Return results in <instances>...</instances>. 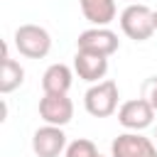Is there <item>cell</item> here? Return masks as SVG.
<instances>
[{"mask_svg": "<svg viewBox=\"0 0 157 157\" xmlns=\"http://www.w3.org/2000/svg\"><path fill=\"white\" fill-rule=\"evenodd\" d=\"M83 108L93 118H108L118 110V83L110 78H103L93 83L83 96Z\"/></svg>", "mask_w": 157, "mask_h": 157, "instance_id": "obj_2", "label": "cell"}, {"mask_svg": "<svg viewBox=\"0 0 157 157\" xmlns=\"http://www.w3.org/2000/svg\"><path fill=\"white\" fill-rule=\"evenodd\" d=\"M64 157H101V152H98V147H96L91 140L78 137V140H74V142L66 145Z\"/></svg>", "mask_w": 157, "mask_h": 157, "instance_id": "obj_13", "label": "cell"}, {"mask_svg": "<svg viewBox=\"0 0 157 157\" xmlns=\"http://www.w3.org/2000/svg\"><path fill=\"white\" fill-rule=\"evenodd\" d=\"M78 5H81L83 17L93 27H108L118 15L115 0H78Z\"/></svg>", "mask_w": 157, "mask_h": 157, "instance_id": "obj_10", "label": "cell"}, {"mask_svg": "<svg viewBox=\"0 0 157 157\" xmlns=\"http://www.w3.org/2000/svg\"><path fill=\"white\" fill-rule=\"evenodd\" d=\"M155 142H157V130H155Z\"/></svg>", "mask_w": 157, "mask_h": 157, "instance_id": "obj_17", "label": "cell"}, {"mask_svg": "<svg viewBox=\"0 0 157 157\" xmlns=\"http://www.w3.org/2000/svg\"><path fill=\"white\" fill-rule=\"evenodd\" d=\"M125 2H128V5H130V2H137V0H125Z\"/></svg>", "mask_w": 157, "mask_h": 157, "instance_id": "obj_16", "label": "cell"}, {"mask_svg": "<svg viewBox=\"0 0 157 157\" xmlns=\"http://www.w3.org/2000/svg\"><path fill=\"white\" fill-rule=\"evenodd\" d=\"M120 29H123L125 37H130L135 42L150 39L157 32L155 29V10H150L142 2H130L120 12Z\"/></svg>", "mask_w": 157, "mask_h": 157, "instance_id": "obj_1", "label": "cell"}, {"mask_svg": "<svg viewBox=\"0 0 157 157\" xmlns=\"http://www.w3.org/2000/svg\"><path fill=\"white\" fill-rule=\"evenodd\" d=\"M142 98L157 110V76H150V78L142 83Z\"/></svg>", "mask_w": 157, "mask_h": 157, "instance_id": "obj_14", "label": "cell"}, {"mask_svg": "<svg viewBox=\"0 0 157 157\" xmlns=\"http://www.w3.org/2000/svg\"><path fill=\"white\" fill-rule=\"evenodd\" d=\"M155 113H157V110L140 96V98H130V101H125V103L118 108V120H120V125H123L125 130H135V132H140V130H145V128L152 125Z\"/></svg>", "mask_w": 157, "mask_h": 157, "instance_id": "obj_7", "label": "cell"}, {"mask_svg": "<svg viewBox=\"0 0 157 157\" xmlns=\"http://www.w3.org/2000/svg\"><path fill=\"white\" fill-rule=\"evenodd\" d=\"M74 83V71L66 64H52L42 74V91L44 93H69Z\"/></svg>", "mask_w": 157, "mask_h": 157, "instance_id": "obj_11", "label": "cell"}, {"mask_svg": "<svg viewBox=\"0 0 157 157\" xmlns=\"http://www.w3.org/2000/svg\"><path fill=\"white\" fill-rule=\"evenodd\" d=\"M120 47V39L113 29L108 27H91L83 29L76 39V49L83 52H93V54H103V56H113Z\"/></svg>", "mask_w": 157, "mask_h": 157, "instance_id": "obj_5", "label": "cell"}, {"mask_svg": "<svg viewBox=\"0 0 157 157\" xmlns=\"http://www.w3.org/2000/svg\"><path fill=\"white\" fill-rule=\"evenodd\" d=\"M25 81V69L10 56L7 44L2 49V61H0V93H12L15 88H20Z\"/></svg>", "mask_w": 157, "mask_h": 157, "instance_id": "obj_12", "label": "cell"}, {"mask_svg": "<svg viewBox=\"0 0 157 157\" xmlns=\"http://www.w3.org/2000/svg\"><path fill=\"white\" fill-rule=\"evenodd\" d=\"M39 118L49 125H69L74 118V101L66 93H44L39 98Z\"/></svg>", "mask_w": 157, "mask_h": 157, "instance_id": "obj_6", "label": "cell"}, {"mask_svg": "<svg viewBox=\"0 0 157 157\" xmlns=\"http://www.w3.org/2000/svg\"><path fill=\"white\" fill-rule=\"evenodd\" d=\"M155 29H157V10H155Z\"/></svg>", "mask_w": 157, "mask_h": 157, "instance_id": "obj_15", "label": "cell"}, {"mask_svg": "<svg viewBox=\"0 0 157 157\" xmlns=\"http://www.w3.org/2000/svg\"><path fill=\"white\" fill-rule=\"evenodd\" d=\"M101 157H103V155H101Z\"/></svg>", "mask_w": 157, "mask_h": 157, "instance_id": "obj_18", "label": "cell"}, {"mask_svg": "<svg viewBox=\"0 0 157 157\" xmlns=\"http://www.w3.org/2000/svg\"><path fill=\"white\" fill-rule=\"evenodd\" d=\"M74 71L78 74V78H83V81H88V83H98V81H103L105 74H108V56L76 49Z\"/></svg>", "mask_w": 157, "mask_h": 157, "instance_id": "obj_9", "label": "cell"}, {"mask_svg": "<svg viewBox=\"0 0 157 157\" xmlns=\"http://www.w3.org/2000/svg\"><path fill=\"white\" fill-rule=\"evenodd\" d=\"M15 47L27 59H44L52 49V37L39 25H20L15 29Z\"/></svg>", "mask_w": 157, "mask_h": 157, "instance_id": "obj_3", "label": "cell"}, {"mask_svg": "<svg viewBox=\"0 0 157 157\" xmlns=\"http://www.w3.org/2000/svg\"><path fill=\"white\" fill-rule=\"evenodd\" d=\"M66 132L61 125H42L32 135V150L37 157H59L66 150Z\"/></svg>", "mask_w": 157, "mask_h": 157, "instance_id": "obj_8", "label": "cell"}, {"mask_svg": "<svg viewBox=\"0 0 157 157\" xmlns=\"http://www.w3.org/2000/svg\"><path fill=\"white\" fill-rule=\"evenodd\" d=\"M110 157H157V145L150 137L128 130L110 142Z\"/></svg>", "mask_w": 157, "mask_h": 157, "instance_id": "obj_4", "label": "cell"}]
</instances>
